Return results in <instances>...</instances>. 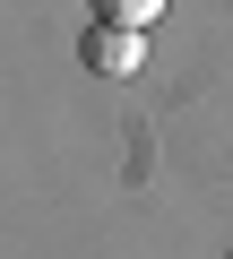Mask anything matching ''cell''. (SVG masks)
Instances as JSON below:
<instances>
[{"label":"cell","instance_id":"cell-1","mask_svg":"<svg viewBox=\"0 0 233 259\" xmlns=\"http://www.w3.org/2000/svg\"><path fill=\"white\" fill-rule=\"evenodd\" d=\"M138 61H147V35H138V26H104V18H95V35H86V69L130 78Z\"/></svg>","mask_w":233,"mask_h":259},{"label":"cell","instance_id":"cell-2","mask_svg":"<svg viewBox=\"0 0 233 259\" xmlns=\"http://www.w3.org/2000/svg\"><path fill=\"white\" fill-rule=\"evenodd\" d=\"M95 18L104 26H147V18H164V0H95Z\"/></svg>","mask_w":233,"mask_h":259}]
</instances>
